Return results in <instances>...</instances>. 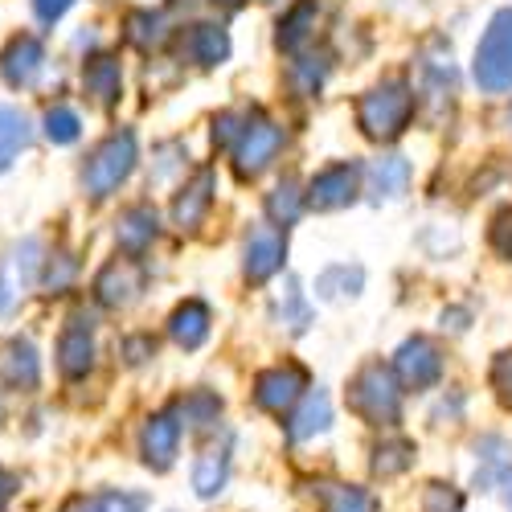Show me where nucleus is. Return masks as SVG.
Masks as SVG:
<instances>
[{
  "mask_svg": "<svg viewBox=\"0 0 512 512\" xmlns=\"http://www.w3.org/2000/svg\"><path fill=\"white\" fill-rule=\"evenodd\" d=\"M140 447H144V463L164 472V467H173V455L181 447V422L173 414H152L144 422V435H140Z\"/></svg>",
  "mask_w": 512,
  "mask_h": 512,
  "instance_id": "obj_14",
  "label": "nucleus"
},
{
  "mask_svg": "<svg viewBox=\"0 0 512 512\" xmlns=\"http://www.w3.org/2000/svg\"><path fill=\"white\" fill-rule=\"evenodd\" d=\"M410 119H414V91L402 78L377 82V87L365 91L361 103H357V127L369 140H381V144L398 140L410 127Z\"/></svg>",
  "mask_w": 512,
  "mask_h": 512,
  "instance_id": "obj_1",
  "label": "nucleus"
},
{
  "mask_svg": "<svg viewBox=\"0 0 512 512\" xmlns=\"http://www.w3.org/2000/svg\"><path fill=\"white\" fill-rule=\"evenodd\" d=\"M488 242H492V250L500 254V259H508V263H512V209H500L496 218H492Z\"/></svg>",
  "mask_w": 512,
  "mask_h": 512,
  "instance_id": "obj_31",
  "label": "nucleus"
},
{
  "mask_svg": "<svg viewBox=\"0 0 512 512\" xmlns=\"http://www.w3.org/2000/svg\"><path fill=\"white\" fill-rule=\"evenodd\" d=\"M74 271H78V263H74V254H54L50 259V267H46V287L50 291H62V287H70V279H74Z\"/></svg>",
  "mask_w": 512,
  "mask_h": 512,
  "instance_id": "obj_34",
  "label": "nucleus"
},
{
  "mask_svg": "<svg viewBox=\"0 0 512 512\" xmlns=\"http://www.w3.org/2000/svg\"><path fill=\"white\" fill-rule=\"evenodd\" d=\"M95 365V332L87 316H70V324L58 336V369L74 381V377H87Z\"/></svg>",
  "mask_w": 512,
  "mask_h": 512,
  "instance_id": "obj_11",
  "label": "nucleus"
},
{
  "mask_svg": "<svg viewBox=\"0 0 512 512\" xmlns=\"http://www.w3.org/2000/svg\"><path fill=\"white\" fill-rule=\"evenodd\" d=\"M160 37H164V21H160V13H152V9L127 13V41H132V46L152 50V46H160Z\"/></svg>",
  "mask_w": 512,
  "mask_h": 512,
  "instance_id": "obj_28",
  "label": "nucleus"
},
{
  "mask_svg": "<svg viewBox=\"0 0 512 512\" xmlns=\"http://www.w3.org/2000/svg\"><path fill=\"white\" fill-rule=\"evenodd\" d=\"M304 390H308V369L295 361L271 365L254 377V402L267 414H287L295 402H304Z\"/></svg>",
  "mask_w": 512,
  "mask_h": 512,
  "instance_id": "obj_6",
  "label": "nucleus"
},
{
  "mask_svg": "<svg viewBox=\"0 0 512 512\" xmlns=\"http://www.w3.org/2000/svg\"><path fill=\"white\" fill-rule=\"evenodd\" d=\"M70 5H74V0H33V13H37L41 21H46V25H54Z\"/></svg>",
  "mask_w": 512,
  "mask_h": 512,
  "instance_id": "obj_39",
  "label": "nucleus"
},
{
  "mask_svg": "<svg viewBox=\"0 0 512 512\" xmlns=\"http://www.w3.org/2000/svg\"><path fill=\"white\" fill-rule=\"evenodd\" d=\"M213 5H222V9H242L246 0H213Z\"/></svg>",
  "mask_w": 512,
  "mask_h": 512,
  "instance_id": "obj_43",
  "label": "nucleus"
},
{
  "mask_svg": "<svg viewBox=\"0 0 512 512\" xmlns=\"http://www.w3.org/2000/svg\"><path fill=\"white\" fill-rule=\"evenodd\" d=\"M459 504H463V496L455 488H447V484H431L422 492V508L426 512H459Z\"/></svg>",
  "mask_w": 512,
  "mask_h": 512,
  "instance_id": "obj_32",
  "label": "nucleus"
},
{
  "mask_svg": "<svg viewBox=\"0 0 512 512\" xmlns=\"http://www.w3.org/2000/svg\"><path fill=\"white\" fill-rule=\"evenodd\" d=\"M123 353H127V361H132V365H144V361L156 353V340H152V336H127Z\"/></svg>",
  "mask_w": 512,
  "mask_h": 512,
  "instance_id": "obj_38",
  "label": "nucleus"
},
{
  "mask_svg": "<svg viewBox=\"0 0 512 512\" xmlns=\"http://www.w3.org/2000/svg\"><path fill=\"white\" fill-rule=\"evenodd\" d=\"M300 209H304V193H300V185H295V181L275 185V193L267 197V213L279 226H291L295 218H300Z\"/></svg>",
  "mask_w": 512,
  "mask_h": 512,
  "instance_id": "obj_29",
  "label": "nucleus"
},
{
  "mask_svg": "<svg viewBox=\"0 0 512 512\" xmlns=\"http://www.w3.org/2000/svg\"><path fill=\"white\" fill-rule=\"evenodd\" d=\"M82 87H87V95H91L99 107H115L119 95H123L119 62H115L111 54H95V58H87V66H82Z\"/></svg>",
  "mask_w": 512,
  "mask_h": 512,
  "instance_id": "obj_16",
  "label": "nucleus"
},
{
  "mask_svg": "<svg viewBox=\"0 0 512 512\" xmlns=\"http://www.w3.org/2000/svg\"><path fill=\"white\" fill-rule=\"evenodd\" d=\"M472 74L492 95L512 91V9H500L488 21L480 46H476V58H472Z\"/></svg>",
  "mask_w": 512,
  "mask_h": 512,
  "instance_id": "obj_3",
  "label": "nucleus"
},
{
  "mask_svg": "<svg viewBox=\"0 0 512 512\" xmlns=\"http://www.w3.org/2000/svg\"><path fill=\"white\" fill-rule=\"evenodd\" d=\"M226 476H230V455H226V447H209L201 459H197V467H193V488H197V496H218L222 488H226Z\"/></svg>",
  "mask_w": 512,
  "mask_h": 512,
  "instance_id": "obj_23",
  "label": "nucleus"
},
{
  "mask_svg": "<svg viewBox=\"0 0 512 512\" xmlns=\"http://www.w3.org/2000/svg\"><path fill=\"white\" fill-rule=\"evenodd\" d=\"M242 127H246V123H242L238 115H230V111L218 115V119H213V144H230L234 136H242Z\"/></svg>",
  "mask_w": 512,
  "mask_h": 512,
  "instance_id": "obj_37",
  "label": "nucleus"
},
{
  "mask_svg": "<svg viewBox=\"0 0 512 512\" xmlns=\"http://www.w3.org/2000/svg\"><path fill=\"white\" fill-rule=\"evenodd\" d=\"M312 25H316V0H300V5H295L279 25V46L283 50H300L308 41V33H312Z\"/></svg>",
  "mask_w": 512,
  "mask_h": 512,
  "instance_id": "obj_25",
  "label": "nucleus"
},
{
  "mask_svg": "<svg viewBox=\"0 0 512 512\" xmlns=\"http://www.w3.org/2000/svg\"><path fill=\"white\" fill-rule=\"evenodd\" d=\"M209 328H213V312L201 300H185L173 316H168V336H173L181 349H201L209 340Z\"/></svg>",
  "mask_w": 512,
  "mask_h": 512,
  "instance_id": "obj_15",
  "label": "nucleus"
},
{
  "mask_svg": "<svg viewBox=\"0 0 512 512\" xmlns=\"http://www.w3.org/2000/svg\"><path fill=\"white\" fill-rule=\"evenodd\" d=\"M414 463V443H406V439H390V443H377L373 447V472L377 476H402L406 467Z\"/></svg>",
  "mask_w": 512,
  "mask_h": 512,
  "instance_id": "obj_27",
  "label": "nucleus"
},
{
  "mask_svg": "<svg viewBox=\"0 0 512 512\" xmlns=\"http://www.w3.org/2000/svg\"><path fill=\"white\" fill-rule=\"evenodd\" d=\"M349 410L361 414L373 426H394L402 418V390L398 377L386 365H365L353 381H349Z\"/></svg>",
  "mask_w": 512,
  "mask_h": 512,
  "instance_id": "obj_2",
  "label": "nucleus"
},
{
  "mask_svg": "<svg viewBox=\"0 0 512 512\" xmlns=\"http://www.w3.org/2000/svg\"><path fill=\"white\" fill-rule=\"evenodd\" d=\"M279 148H283V127H275L263 115H250L242 136L234 140V173L242 181H254L279 156Z\"/></svg>",
  "mask_w": 512,
  "mask_h": 512,
  "instance_id": "obj_5",
  "label": "nucleus"
},
{
  "mask_svg": "<svg viewBox=\"0 0 512 512\" xmlns=\"http://www.w3.org/2000/svg\"><path fill=\"white\" fill-rule=\"evenodd\" d=\"M132 168H136V136L115 132L91 152L87 168H82V181H87L91 197H111L127 177H132Z\"/></svg>",
  "mask_w": 512,
  "mask_h": 512,
  "instance_id": "obj_4",
  "label": "nucleus"
},
{
  "mask_svg": "<svg viewBox=\"0 0 512 512\" xmlns=\"http://www.w3.org/2000/svg\"><path fill=\"white\" fill-rule=\"evenodd\" d=\"M492 390H496V398L512 410V349L492 361Z\"/></svg>",
  "mask_w": 512,
  "mask_h": 512,
  "instance_id": "obj_33",
  "label": "nucleus"
},
{
  "mask_svg": "<svg viewBox=\"0 0 512 512\" xmlns=\"http://www.w3.org/2000/svg\"><path fill=\"white\" fill-rule=\"evenodd\" d=\"M95 504H99V512H144V500L132 492H103Z\"/></svg>",
  "mask_w": 512,
  "mask_h": 512,
  "instance_id": "obj_36",
  "label": "nucleus"
},
{
  "mask_svg": "<svg viewBox=\"0 0 512 512\" xmlns=\"http://www.w3.org/2000/svg\"><path fill=\"white\" fill-rule=\"evenodd\" d=\"M46 66V46L33 33H17L5 50H0V78L9 87H29V82Z\"/></svg>",
  "mask_w": 512,
  "mask_h": 512,
  "instance_id": "obj_12",
  "label": "nucleus"
},
{
  "mask_svg": "<svg viewBox=\"0 0 512 512\" xmlns=\"http://www.w3.org/2000/svg\"><path fill=\"white\" fill-rule=\"evenodd\" d=\"M78 132H82V119H78L70 107H50V111H46V136H50L54 144H74Z\"/></svg>",
  "mask_w": 512,
  "mask_h": 512,
  "instance_id": "obj_30",
  "label": "nucleus"
},
{
  "mask_svg": "<svg viewBox=\"0 0 512 512\" xmlns=\"http://www.w3.org/2000/svg\"><path fill=\"white\" fill-rule=\"evenodd\" d=\"M500 488H504V504L512 508V467H508V472H500V480H496Z\"/></svg>",
  "mask_w": 512,
  "mask_h": 512,
  "instance_id": "obj_42",
  "label": "nucleus"
},
{
  "mask_svg": "<svg viewBox=\"0 0 512 512\" xmlns=\"http://www.w3.org/2000/svg\"><path fill=\"white\" fill-rule=\"evenodd\" d=\"M156 209L152 205H132L119 213V226H115V242L127 250V254H140L152 238H156Z\"/></svg>",
  "mask_w": 512,
  "mask_h": 512,
  "instance_id": "obj_19",
  "label": "nucleus"
},
{
  "mask_svg": "<svg viewBox=\"0 0 512 512\" xmlns=\"http://www.w3.org/2000/svg\"><path fill=\"white\" fill-rule=\"evenodd\" d=\"M29 140H33V127H29L25 111L0 103V173H9L13 160L29 148Z\"/></svg>",
  "mask_w": 512,
  "mask_h": 512,
  "instance_id": "obj_20",
  "label": "nucleus"
},
{
  "mask_svg": "<svg viewBox=\"0 0 512 512\" xmlns=\"http://www.w3.org/2000/svg\"><path fill=\"white\" fill-rule=\"evenodd\" d=\"M369 181H373V193L377 197H398L410 185V164L402 156H386V160H377L369 168Z\"/></svg>",
  "mask_w": 512,
  "mask_h": 512,
  "instance_id": "obj_24",
  "label": "nucleus"
},
{
  "mask_svg": "<svg viewBox=\"0 0 512 512\" xmlns=\"http://www.w3.org/2000/svg\"><path fill=\"white\" fill-rule=\"evenodd\" d=\"M144 291V267L136 259H111L95 275V300L103 308H127Z\"/></svg>",
  "mask_w": 512,
  "mask_h": 512,
  "instance_id": "obj_9",
  "label": "nucleus"
},
{
  "mask_svg": "<svg viewBox=\"0 0 512 512\" xmlns=\"http://www.w3.org/2000/svg\"><path fill=\"white\" fill-rule=\"evenodd\" d=\"M185 46H189V58L197 66H222L230 58V37L222 25H193Z\"/></svg>",
  "mask_w": 512,
  "mask_h": 512,
  "instance_id": "obj_22",
  "label": "nucleus"
},
{
  "mask_svg": "<svg viewBox=\"0 0 512 512\" xmlns=\"http://www.w3.org/2000/svg\"><path fill=\"white\" fill-rule=\"evenodd\" d=\"M13 492H17V480L5 472V467H0V508H5V504L13 500Z\"/></svg>",
  "mask_w": 512,
  "mask_h": 512,
  "instance_id": "obj_40",
  "label": "nucleus"
},
{
  "mask_svg": "<svg viewBox=\"0 0 512 512\" xmlns=\"http://www.w3.org/2000/svg\"><path fill=\"white\" fill-rule=\"evenodd\" d=\"M0 381L9 390H37L41 381V357L33 349L29 336H13L5 349H0Z\"/></svg>",
  "mask_w": 512,
  "mask_h": 512,
  "instance_id": "obj_13",
  "label": "nucleus"
},
{
  "mask_svg": "<svg viewBox=\"0 0 512 512\" xmlns=\"http://www.w3.org/2000/svg\"><path fill=\"white\" fill-rule=\"evenodd\" d=\"M209 205H213V173H209V168H201V173L177 193V201H173V222H177L181 230H197L201 218L209 213Z\"/></svg>",
  "mask_w": 512,
  "mask_h": 512,
  "instance_id": "obj_18",
  "label": "nucleus"
},
{
  "mask_svg": "<svg viewBox=\"0 0 512 512\" xmlns=\"http://www.w3.org/2000/svg\"><path fill=\"white\" fill-rule=\"evenodd\" d=\"M394 373L406 390H431L443 377V353L426 336H410L402 340V349L394 357Z\"/></svg>",
  "mask_w": 512,
  "mask_h": 512,
  "instance_id": "obj_7",
  "label": "nucleus"
},
{
  "mask_svg": "<svg viewBox=\"0 0 512 512\" xmlns=\"http://www.w3.org/2000/svg\"><path fill=\"white\" fill-rule=\"evenodd\" d=\"M21 287H25V279L5 263L0 267V316H5L13 304H17V295H21Z\"/></svg>",
  "mask_w": 512,
  "mask_h": 512,
  "instance_id": "obj_35",
  "label": "nucleus"
},
{
  "mask_svg": "<svg viewBox=\"0 0 512 512\" xmlns=\"http://www.w3.org/2000/svg\"><path fill=\"white\" fill-rule=\"evenodd\" d=\"M328 426H332V402H328L324 390H316V394H304L300 410L287 418V439L291 443H308V439L324 435Z\"/></svg>",
  "mask_w": 512,
  "mask_h": 512,
  "instance_id": "obj_17",
  "label": "nucleus"
},
{
  "mask_svg": "<svg viewBox=\"0 0 512 512\" xmlns=\"http://www.w3.org/2000/svg\"><path fill=\"white\" fill-rule=\"evenodd\" d=\"M242 254H246V279H250V283H267V279L283 267L287 234H283L279 226H254Z\"/></svg>",
  "mask_w": 512,
  "mask_h": 512,
  "instance_id": "obj_10",
  "label": "nucleus"
},
{
  "mask_svg": "<svg viewBox=\"0 0 512 512\" xmlns=\"http://www.w3.org/2000/svg\"><path fill=\"white\" fill-rule=\"evenodd\" d=\"M0 414H5V410H0Z\"/></svg>",
  "mask_w": 512,
  "mask_h": 512,
  "instance_id": "obj_44",
  "label": "nucleus"
},
{
  "mask_svg": "<svg viewBox=\"0 0 512 512\" xmlns=\"http://www.w3.org/2000/svg\"><path fill=\"white\" fill-rule=\"evenodd\" d=\"M222 414V398L209 394V390H193L185 402H181V422L189 426V431H205V426H213Z\"/></svg>",
  "mask_w": 512,
  "mask_h": 512,
  "instance_id": "obj_26",
  "label": "nucleus"
},
{
  "mask_svg": "<svg viewBox=\"0 0 512 512\" xmlns=\"http://www.w3.org/2000/svg\"><path fill=\"white\" fill-rule=\"evenodd\" d=\"M62 512H99V504H95V500H82V496H74V500H70Z\"/></svg>",
  "mask_w": 512,
  "mask_h": 512,
  "instance_id": "obj_41",
  "label": "nucleus"
},
{
  "mask_svg": "<svg viewBox=\"0 0 512 512\" xmlns=\"http://www.w3.org/2000/svg\"><path fill=\"white\" fill-rule=\"evenodd\" d=\"M357 181H361L357 164H332V168H324V173L312 177V185L304 193V205H312L320 213L349 205V201H357Z\"/></svg>",
  "mask_w": 512,
  "mask_h": 512,
  "instance_id": "obj_8",
  "label": "nucleus"
},
{
  "mask_svg": "<svg viewBox=\"0 0 512 512\" xmlns=\"http://www.w3.org/2000/svg\"><path fill=\"white\" fill-rule=\"evenodd\" d=\"M316 496H320V512H381L377 496L369 488H357V484H316Z\"/></svg>",
  "mask_w": 512,
  "mask_h": 512,
  "instance_id": "obj_21",
  "label": "nucleus"
}]
</instances>
